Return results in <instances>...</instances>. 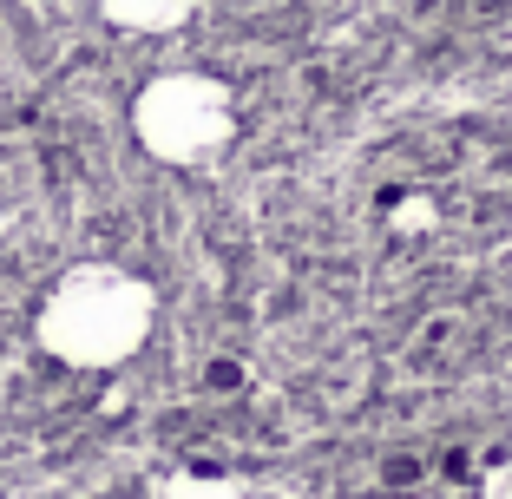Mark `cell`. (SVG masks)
<instances>
[{
	"instance_id": "obj_1",
	"label": "cell",
	"mask_w": 512,
	"mask_h": 499,
	"mask_svg": "<svg viewBox=\"0 0 512 499\" xmlns=\"http://www.w3.org/2000/svg\"><path fill=\"white\" fill-rule=\"evenodd\" d=\"M158 329V289L125 263H73L33 309V342L66 375H119Z\"/></svg>"
},
{
	"instance_id": "obj_2",
	"label": "cell",
	"mask_w": 512,
	"mask_h": 499,
	"mask_svg": "<svg viewBox=\"0 0 512 499\" xmlns=\"http://www.w3.org/2000/svg\"><path fill=\"white\" fill-rule=\"evenodd\" d=\"M132 145L151 165L204 171L237 145V92L204 66L151 73L132 92Z\"/></svg>"
},
{
	"instance_id": "obj_3",
	"label": "cell",
	"mask_w": 512,
	"mask_h": 499,
	"mask_svg": "<svg viewBox=\"0 0 512 499\" xmlns=\"http://www.w3.org/2000/svg\"><path fill=\"white\" fill-rule=\"evenodd\" d=\"M197 14V0H99V20L119 33H132V40H171V33H184Z\"/></svg>"
},
{
	"instance_id": "obj_4",
	"label": "cell",
	"mask_w": 512,
	"mask_h": 499,
	"mask_svg": "<svg viewBox=\"0 0 512 499\" xmlns=\"http://www.w3.org/2000/svg\"><path fill=\"white\" fill-rule=\"evenodd\" d=\"M165 499H243V486L217 467H184L165 480Z\"/></svg>"
}]
</instances>
